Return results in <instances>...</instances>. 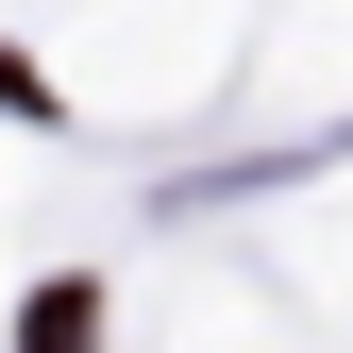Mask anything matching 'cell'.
<instances>
[{
  "instance_id": "1",
  "label": "cell",
  "mask_w": 353,
  "mask_h": 353,
  "mask_svg": "<svg viewBox=\"0 0 353 353\" xmlns=\"http://www.w3.org/2000/svg\"><path fill=\"white\" fill-rule=\"evenodd\" d=\"M84 336H101V320H84V286H51V303H34V353H84Z\"/></svg>"
}]
</instances>
